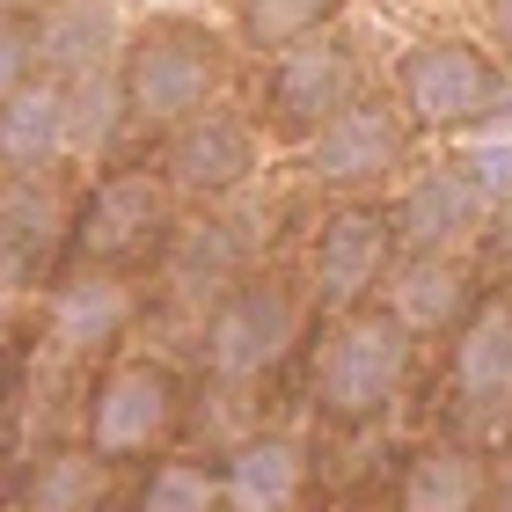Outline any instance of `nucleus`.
<instances>
[{"label": "nucleus", "mask_w": 512, "mask_h": 512, "mask_svg": "<svg viewBox=\"0 0 512 512\" xmlns=\"http://www.w3.org/2000/svg\"><path fill=\"white\" fill-rule=\"evenodd\" d=\"M59 220H66L59 198L44 191V183H30V176H22L15 191H0V308L44 271V256L59 242Z\"/></svg>", "instance_id": "14"}, {"label": "nucleus", "mask_w": 512, "mask_h": 512, "mask_svg": "<svg viewBox=\"0 0 512 512\" xmlns=\"http://www.w3.org/2000/svg\"><path fill=\"white\" fill-rule=\"evenodd\" d=\"M395 96H403V110L417 125L432 132H454V125H476L483 110H491L498 81L491 66H483L469 44H410L403 52V74H395Z\"/></svg>", "instance_id": "6"}, {"label": "nucleus", "mask_w": 512, "mask_h": 512, "mask_svg": "<svg viewBox=\"0 0 512 512\" xmlns=\"http://www.w3.org/2000/svg\"><path fill=\"white\" fill-rule=\"evenodd\" d=\"M125 322H132L125 278H110V271H96V264H88L74 286H59V300H52V344H59L66 359H74V352H103Z\"/></svg>", "instance_id": "17"}, {"label": "nucleus", "mask_w": 512, "mask_h": 512, "mask_svg": "<svg viewBox=\"0 0 512 512\" xmlns=\"http://www.w3.org/2000/svg\"><path fill=\"white\" fill-rule=\"evenodd\" d=\"M403 381H410V330L388 322V315H352L344 308L330 322V337H322V352H315L322 410L344 417V425H359V417H381Z\"/></svg>", "instance_id": "2"}, {"label": "nucleus", "mask_w": 512, "mask_h": 512, "mask_svg": "<svg viewBox=\"0 0 512 512\" xmlns=\"http://www.w3.org/2000/svg\"><path fill=\"white\" fill-rule=\"evenodd\" d=\"M110 491V461L96 447H44L22 469L15 512H96Z\"/></svg>", "instance_id": "18"}, {"label": "nucleus", "mask_w": 512, "mask_h": 512, "mask_svg": "<svg viewBox=\"0 0 512 512\" xmlns=\"http://www.w3.org/2000/svg\"><path fill=\"white\" fill-rule=\"evenodd\" d=\"M461 169H469V183L483 191V205H505L512 198V132L505 139H476Z\"/></svg>", "instance_id": "25"}, {"label": "nucleus", "mask_w": 512, "mask_h": 512, "mask_svg": "<svg viewBox=\"0 0 512 512\" xmlns=\"http://www.w3.org/2000/svg\"><path fill=\"white\" fill-rule=\"evenodd\" d=\"M476 8H483V22H491V37L512 52V0H476Z\"/></svg>", "instance_id": "27"}, {"label": "nucleus", "mask_w": 512, "mask_h": 512, "mask_svg": "<svg viewBox=\"0 0 512 512\" xmlns=\"http://www.w3.org/2000/svg\"><path fill=\"white\" fill-rule=\"evenodd\" d=\"M8 366H15V344H8V315H0V388H8Z\"/></svg>", "instance_id": "29"}, {"label": "nucleus", "mask_w": 512, "mask_h": 512, "mask_svg": "<svg viewBox=\"0 0 512 512\" xmlns=\"http://www.w3.org/2000/svg\"><path fill=\"white\" fill-rule=\"evenodd\" d=\"M59 96H66V147L74 154H103L110 147V132H118V66H96V74H74V81H59Z\"/></svg>", "instance_id": "22"}, {"label": "nucleus", "mask_w": 512, "mask_h": 512, "mask_svg": "<svg viewBox=\"0 0 512 512\" xmlns=\"http://www.w3.org/2000/svg\"><path fill=\"white\" fill-rule=\"evenodd\" d=\"M176 425V381L161 359H118L96 388V403H88V447L103 461L118 454H147L161 447Z\"/></svg>", "instance_id": "5"}, {"label": "nucleus", "mask_w": 512, "mask_h": 512, "mask_svg": "<svg viewBox=\"0 0 512 512\" xmlns=\"http://www.w3.org/2000/svg\"><path fill=\"white\" fill-rule=\"evenodd\" d=\"M118 44H125V30H118V8H110V0H52L44 22L30 30V52L52 66L59 81L118 66Z\"/></svg>", "instance_id": "12"}, {"label": "nucleus", "mask_w": 512, "mask_h": 512, "mask_svg": "<svg viewBox=\"0 0 512 512\" xmlns=\"http://www.w3.org/2000/svg\"><path fill=\"white\" fill-rule=\"evenodd\" d=\"M220 88V44L183 22H154L132 44H118V96L139 125H183L191 110L213 103Z\"/></svg>", "instance_id": "1"}, {"label": "nucleus", "mask_w": 512, "mask_h": 512, "mask_svg": "<svg viewBox=\"0 0 512 512\" xmlns=\"http://www.w3.org/2000/svg\"><path fill=\"white\" fill-rule=\"evenodd\" d=\"M388 242H395V227L381 213H366V205L330 213L322 235H315V293L330 300V308H359L388 271Z\"/></svg>", "instance_id": "10"}, {"label": "nucleus", "mask_w": 512, "mask_h": 512, "mask_svg": "<svg viewBox=\"0 0 512 512\" xmlns=\"http://www.w3.org/2000/svg\"><path fill=\"white\" fill-rule=\"evenodd\" d=\"M30 30H22V22H8L0 15V96H15L22 81H30Z\"/></svg>", "instance_id": "26"}, {"label": "nucleus", "mask_w": 512, "mask_h": 512, "mask_svg": "<svg viewBox=\"0 0 512 512\" xmlns=\"http://www.w3.org/2000/svg\"><path fill=\"white\" fill-rule=\"evenodd\" d=\"M52 154H66V96L59 81H22L15 96H0V161L30 176Z\"/></svg>", "instance_id": "20"}, {"label": "nucleus", "mask_w": 512, "mask_h": 512, "mask_svg": "<svg viewBox=\"0 0 512 512\" xmlns=\"http://www.w3.org/2000/svg\"><path fill=\"white\" fill-rule=\"evenodd\" d=\"M249 271V220H198L169 242V286L176 293H227Z\"/></svg>", "instance_id": "19"}, {"label": "nucleus", "mask_w": 512, "mask_h": 512, "mask_svg": "<svg viewBox=\"0 0 512 512\" xmlns=\"http://www.w3.org/2000/svg\"><path fill=\"white\" fill-rule=\"evenodd\" d=\"M498 249H505V256H512V198H505V205H498Z\"/></svg>", "instance_id": "30"}, {"label": "nucleus", "mask_w": 512, "mask_h": 512, "mask_svg": "<svg viewBox=\"0 0 512 512\" xmlns=\"http://www.w3.org/2000/svg\"><path fill=\"white\" fill-rule=\"evenodd\" d=\"M161 169H169V191L213 205V198H235L242 183L264 169V139H256V125L235 118V110H191L183 125H169Z\"/></svg>", "instance_id": "4"}, {"label": "nucleus", "mask_w": 512, "mask_h": 512, "mask_svg": "<svg viewBox=\"0 0 512 512\" xmlns=\"http://www.w3.org/2000/svg\"><path fill=\"white\" fill-rule=\"evenodd\" d=\"M483 483H491V469L469 447H425L403 469L395 512H483Z\"/></svg>", "instance_id": "21"}, {"label": "nucleus", "mask_w": 512, "mask_h": 512, "mask_svg": "<svg viewBox=\"0 0 512 512\" xmlns=\"http://www.w3.org/2000/svg\"><path fill=\"white\" fill-rule=\"evenodd\" d=\"M461 308H469V271L447 249H410V264L388 286V322H403L410 337H432L461 322Z\"/></svg>", "instance_id": "15"}, {"label": "nucleus", "mask_w": 512, "mask_h": 512, "mask_svg": "<svg viewBox=\"0 0 512 512\" xmlns=\"http://www.w3.org/2000/svg\"><path fill=\"white\" fill-rule=\"evenodd\" d=\"M352 52H344V37H300L286 52L271 59V118L278 125H300L308 132L315 118H330V110L352 96Z\"/></svg>", "instance_id": "11"}, {"label": "nucleus", "mask_w": 512, "mask_h": 512, "mask_svg": "<svg viewBox=\"0 0 512 512\" xmlns=\"http://www.w3.org/2000/svg\"><path fill=\"white\" fill-rule=\"evenodd\" d=\"M483 213H491V205H483V191L469 183V169L454 161V169H425V176H417L388 227H395L410 249H454Z\"/></svg>", "instance_id": "13"}, {"label": "nucleus", "mask_w": 512, "mask_h": 512, "mask_svg": "<svg viewBox=\"0 0 512 512\" xmlns=\"http://www.w3.org/2000/svg\"><path fill=\"white\" fill-rule=\"evenodd\" d=\"M300 483H308V461H300L293 439H242L235 454H227V476H220V505L235 512H286L300 498Z\"/></svg>", "instance_id": "16"}, {"label": "nucleus", "mask_w": 512, "mask_h": 512, "mask_svg": "<svg viewBox=\"0 0 512 512\" xmlns=\"http://www.w3.org/2000/svg\"><path fill=\"white\" fill-rule=\"evenodd\" d=\"M337 15V0H242V30L256 52H286V44L315 37Z\"/></svg>", "instance_id": "23"}, {"label": "nucleus", "mask_w": 512, "mask_h": 512, "mask_svg": "<svg viewBox=\"0 0 512 512\" xmlns=\"http://www.w3.org/2000/svg\"><path fill=\"white\" fill-rule=\"evenodd\" d=\"M293 337H300V300L278 286V278H249L242 271L235 286L213 300L198 352H205V374L220 388H249V381H264L271 366L286 359Z\"/></svg>", "instance_id": "3"}, {"label": "nucleus", "mask_w": 512, "mask_h": 512, "mask_svg": "<svg viewBox=\"0 0 512 512\" xmlns=\"http://www.w3.org/2000/svg\"><path fill=\"white\" fill-rule=\"evenodd\" d=\"M8 8H22V0H0V15H8Z\"/></svg>", "instance_id": "31"}, {"label": "nucleus", "mask_w": 512, "mask_h": 512, "mask_svg": "<svg viewBox=\"0 0 512 512\" xmlns=\"http://www.w3.org/2000/svg\"><path fill=\"white\" fill-rule=\"evenodd\" d=\"M454 403L469 425L512 417V300H483L454 337Z\"/></svg>", "instance_id": "9"}, {"label": "nucleus", "mask_w": 512, "mask_h": 512, "mask_svg": "<svg viewBox=\"0 0 512 512\" xmlns=\"http://www.w3.org/2000/svg\"><path fill=\"white\" fill-rule=\"evenodd\" d=\"M395 154H403V125H395L388 103H359L344 96L330 118L308 125V147H300V161H308L315 183H374L395 169Z\"/></svg>", "instance_id": "7"}, {"label": "nucleus", "mask_w": 512, "mask_h": 512, "mask_svg": "<svg viewBox=\"0 0 512 512\" xmlns=\"http://www.w3.org/2000/svg\"><path fill=\"white\" fill-rule=\"evenodd\" d=\"M161 227H169V183L147 176V169H132V176H103L96 183V198H88V213L74 227V249H81V264H125V256H139Z\"/></svg>", "instance_id": "8"}, {"label": "nucleus", "mask_w": 512, "mask_h": 512, "mask_svg": "<svg viewBox=\"0 0 512 512\" xmlns=\"http://www.w3.org/2000/svg\"><path fill=\"white\" fill-rule=\"evenodd\" d=\"M132 512H220V483L205 469H191V461H161Z\"/></svg>", "instance_id": "24"}, {"label": "nucleus", "mask_w": 512, "mask_h": 512, "mask_svg": "<svg viewBox=\"0 0 512 512\" xmlns=\"http://www.w3.org/2000/svg\"><path fill=\"white\" fill-rule=\"evenodd\" d=\"M483 505H498V512H512V461H498V476L483 483Z\"/></svg>", "instance_id": "28"}]
</instances>
